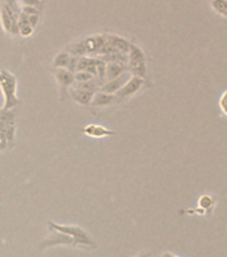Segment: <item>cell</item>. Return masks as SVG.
Returning <instances> with one entry per match:
<instances>
[{
	"instance_id": "cell-1",
	"label": "cell",
	"mask_w": 227,
	"mask_h": 257,
	"mask_svg": "<svg viewBox=\"0 0 227 257\" xmlns=\"http://www.w3.org/2000/svg\"><path fill=\"white\" fill-rule=\"evenodd\" d=\"M48 239L41 243L40 248L45 249L54 245H70L73 248L96 249L98 244L86 230L76 225H60L56 222L48 221Z\"/></svg>"
},
{
	"instance_id": "cell-2",
	"label": "cell",
	"mask_w": 227,
	"mask_h": 257,
	"mask_svg": "<svg viewBox=\"0 0 227 257\" xmlns=\"http://www.w3.org/2000/svg\"><path fill=\"white\" fill-rule=\"evenodd\" d=\"M106 43V35H95L88 36L86 39L75 42L73 45H70L66 49L68 54L73 56H86V55H95L100 54V51L103 49Z\"/></svg>"
},
{
	"instance_id": "cell-3",
	"label": "cell",
	"mask_w": 227,
	"mask_h": 257,
	"mask_svg": "<svg viewBox=\"0 0 227 257\" xmlns=\"http://www.w3.org/2000/svg\"><path fill=\"white\" fill-rule=\"evenodd\" d=\"M0 89L4 95V106L3 110H12L20 103V100L16 97L18 90V79L14 74H11L7 70L0 71Z\"/></svg>"
},
{
	"instance_id": "cell-4",
	"label": "cell",
	"mask_w": 227,
	"mask_h": 257,
	"mask_svg": "<svg viewBox=\"0 0 227 257\" xmlns=\"http://www.w3.org/2000/svg\"><path fill=\"white\" fill-rule=\"evenodd\" d=\"M15 138L14 114L9 110L0 111V153L12 146Z\"/></svg>"
},
{
	"instance_id": "cell-5",
	"label": "cell",
	"mask_w": 227,
	"mask_h": 257,
	"mask_svg": "<svg viewBox=\"0 0 227 257\" xmlns=\"http://www.w3.org/2000/svg\"><path fill=\"white\" fill-rule=\"evenodd\" d=\"M127 58L128 71L131 72L134 77L145 78L147 74V64H146V55L141 47L131 43Z\"/></svg>"
},
{
	"instance_id": "cell-6",
	"label": "cell",
	"mask_w": 227,
	"mask_h": 257,
	"mask_svg": "<svg viewBox=\"0 0 227 257\" xmlns=\"http://www.w3.org/2000/svg\"><path fill=\"white\" fill-rule=\"evenodd\" d=\"M143 85H145V79H143V78L134 77V75H132V77L124 83V86H123L122 89L115 94L116 102H119V101L122 100H126V98H130L132 95H135L138 91L141 90Z\"/></svg>"
},
{
	"instance_id": "cell-7",
	"label": "cell",
	"mask_w": 227,
	"mask_h": 257,
	"mask_svg": "<svg viewBox=\"0 0 227 257\" xmlns=\"http://www.w3.org/2000/svg\"><path fill=\"white\" fill-rule=\"evenodd\" d=\"M130 79V74L127 72H124L122 74L120 77L116 78V79H113V81H107L105 82L103 85L100 86V90L99 91H103L106 94H116L120 89H122L124 83Z\"/></svg>"
},
{
	"instance_id": "cell-8",
	"label": "cell",
	"mask_w": 227,
	"mask_h": 257,
	"mask_svg": "<svg viewBox=\"0 0 227 257\" xmlns=\"http://www.w3.org/2000/svg\"><path fill=\"white\" fill-rule=\"evenodd\" d=\"M100 62H102L100 59L91 58V56H80V58L77 59V64H76V68H75V72L87 71L95 77L96 68H98V64H99Z\"/></svg>"
},
{
	"instance_id": "cell-9",
	"label": "cell",
	"mask_w": 227,
	"mask_h": 257,
	"mask_svg": "<svg viewBox=\"0 0 227 257\" xmlns=\"http://www.w3.org/2000/svg\"><path fill=\"white\" fill-rule=\"evenodd\" d=\"M116 102V97L114 94H106L103 91H98L94 94V98L91 101V106L96 108L109 107Z\"/></svg>"
},
{
	"instance_id": "cell-10",
	"label": "cell",
	"mask_w": 227,
	"mask_h": 257,
	"mask_svg": "<svg viewBox=\"0 0 227 257\" xmlns=\"http://www.w3.org/2000/svg\"><path fill=\"white\" fill-rule=\"evenodd\" d=\"M106 41H107V43L113 47L114 50L118 51V52H122V54H128L130 47H131V43L128 41H126L122 36L106 35Z\"/></svg>"
},
{
	"instance_id": "cell-11",
	"label": "cell",
	"mask_w": 227,
	"mask_h": 257,
	"mask_svg": "<svg viewBox=\"0 0 227 257\" xmlns=\"http://www.w3.org/2000/svg\"><path fill=\"white\" fill-rule=\"evenodd\" d=\"M92 91L83 90V89H77V87H70V95L73 97V100L83 106H88L91 104V101L94 98Z\"/></svg>"
},
{
	"instance_id": "cell-12",
	"label": "cell",
	"mask_w": 227,
	"mask_h": 257,
	"mask_svg": "<svg viewBox=\"0 0 227 257\" xmlns=\"http://www.w3.org/2000/svg\"><path fill=\"white\" fill-rule=\"evenodd\" d=\"M82 131L88 137H92V138H105V137L114 136L115 131L109 130L103 126H99V125H88V126L83 127Z\"/></svg>"
},
{
	"instance_id": "cell-13",
	"label": "cell",
	"mask_w": 227,
	"mask_h": 257,
	"mask_svg": "<svg viewBox=\"0 0 227 257\" xmlns=\"http://www.w3.org/2000/svg\"><path fill=\"white\" fill-rule=\"evenodd\" d=\"M128 71L127 64L124 63H109L106 64V79L107 81H113V79H116L122 74Z\"/></svg>"
},
{
	"instance_id": "cell-14",
	"label": "cell",
	"mask_w": 227,
	"mask_h": 257,
	"mask_svg": "<svg viewBox=\"0 0 227 257\" xmlns=\"http://www.w3.org/2000/svg\"><path fill=\"white\" fill-rule=\"evenodd\" d=\"M55 77L59 82V85L63 87V89H67V87H71L75 83V77H74V72L68 71L67 68H56L55 71Z\"/></svg>"
},
{
	"instance_id": "cell-15",
	"label": "cell",
	"mask_w": 227,
	"mask_h": 257,
	"mask_svg": "<svg viewBox=\"0 0 227 257\" xmlns=\"http://www.w3.org/2000/svg\"><path fill=\"white\" fill-rule=\"evenodd\" d=\"M214 206H215V201H214L213 197L209 196V194H203L199 199V207L206 213V216L213 213Z\"/></svg>"
},
{
	"instance_id": "cell-16",
	"label": "cell",
	"mask_w": 227,
	"mask_h": 257,
	"mask_svg": "<svg viewBox=\"0 0 227 257\" xmlns=\"http://www.w3.org/2000/svg\"><path fill=\"white\" fill-rule=\"evenodd\" d=\"M70 60H71V55L68 54L67 51H62L55 56L54 66L56 68H68Z\"/></svg>"
},
{
	"instance_id": "cell-17",
	"label": "cell",
	"mask_w": 227,
	"mask_h": 257,
	"mask_svg": "<svg viewBox=\"0 0 227 257\" xmlns=\"http://www.w3.org/2000/svg\"><path fill=\"white\" fill-rule=\"evenodd\" d=\"M74 77H75V83H84V82H90L94 79V75L87 71L75 72Z\"/></svg>"
},
{
	"instance_id": "cell-18",
	"label": "cell",
	"mask_w": 227,
	"mask_h": 257,
	"mask_svg": "<svg viewBox=\"0 0 227 257\" xmlns=\"http://www.w3.org/2000/svg\"><path fill=\"white\" fill-rule=\"evenodd\" d=\"M32 32H34V28L30 24H22V26H19V35H22L23 38L31 36Z\"/></svg>"
},
{
	"instance_id": "cell-19",
	"label": "cell",
	"mask_w": 227,
	"mask_h": 257,
	"mask_svg": "<svg viewBox=\"0 0 227 257\" xmlns=\"http://www.w3.org/2000/svg\"><path fill=\"white\" fill-rule=\"evenodd\" d=\"M219 107L222 110V113L225 117H227V90L225 91L221 97V100H219Z\"/></svg>"
},
{
	"instance_id": "cell-20",
	"label": "cell",
	"mask_w": 227,
	"mask_h": 257,
	"mask_svg": "<svg viewBox=\"0 0 227 257\" xmlns=\"http://www.w3.org/2000/svg\"><path fill=\"white\" fill-rule=\"evenodd\" d=\"M22 12L26 15H39V9L35 8V7H28V5H24L22 8Z\"/></svg>"
},
{
	"instance_id": "cell-21",
	"label": "cell",
	"mask_w": 227,
	"mask_h": 257,
	"mask_svg": "<svg viewBox=\"0 0 227 257\" xmlns=\"http://www.w3.org/2000/svg\"><path fill=\"white\" fill-rule=\"evenodd\" d=\"M22 3L24 5H28V7H40L41 5V0H22Z\"/></svg>"
},
{
	"instance_id": "cell-22",
	"label": "cell",
	"mask_w": 227,
	"mask_h": 257,
	"mask_svg": "<svg viewBox=\"0 0 227 257\" xmlns=\"http://www.w3.org/2000/svg\"><path fill=\"white\" fill-rule=\"evenodd\" d=\"M39 23V15H28V24L32 28H35Z\"/></svg>"
},
{
	"instance_id": "cell-23",
	"label": "cell",
	"mask_w": 227,
	"mask_h": 257,
	"mask_svg": "<svg viewBox=\"0 0 227 257\" xmlns=\"http://www.w3.org/2000/svg\"><path fill=\"white\" fill-rule=\"evenodd\" d=\"M134 257H154L152 253L150 251H142V252H138Z\"/></svg>"
},
{
	"instance_id": "cell-24",
	"label": "cell",
	"mask_w": 227,
	"mask_h": 257,
	"mask_svg": "<svg viewBox=\"0 0 227 257\" xmlns=\"http://www.w3.org/2000/svg\"><path fill=\"white\" fill-rule=\"evenodd\" d=\"M160 257H179V256L174 255L173 252H163L162 255H160Z\"/></svg>"
}]
</instances>
